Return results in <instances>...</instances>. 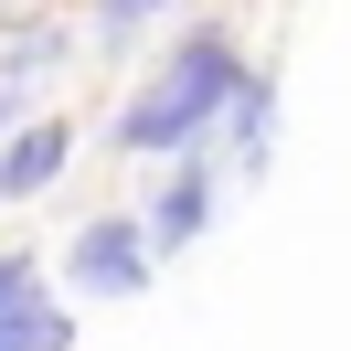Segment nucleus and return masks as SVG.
<instances>
[{"mask_svg":"<svg viewBox=\"0 0 351 351\" xmlns=\"http://www.w3.org/2000/svg\"><path fill=\"white\" fill-rule=\"evenodd\" d=\"M245 43H234V22H202V32H181L171 43V64L149 75V86L117 107V160H181V149H202V138L234 117V96H245Z\"/></svg>","mask_w":351,"mask_h":351,"instance_id":"obj_1","label":"nucleus"},{"mask_svg":"<svg viewBox=\"0 0 351 351\" xmlns=\"http://www.w3.org/2000/svg\"><path fill=\"white\" fill-rule=\"evenodd\" d=\"M149 256H160L149 213H86L75 245H64V287L75 298H149V277H160Z\"/></svg>","mask_w":351,"mask_h":351,"instance_id":"obj_2","label":"nucleus"},{"mask_svg":"<svg viewBox=\"0 0 351 351\" xmlns=\"http://www.w3.org/2000/svg\"><path fill=\"white\" fill-rule=\"evenodd\" d=\"M0 351H75V308L43 287V256L0 245Z\"/></svg>","mask_w":351,"mask_h":351,"instance_id":"obj_3","label":"nucleus"},{"mask_svg":"<svg viewBox=\"0 0 351 351\" xmlns=\"http://www.w3.org/2000/svg\"><path fill=\"white\" fill-rule=\"evenodd\" d=\"M213 202H223V160H213V138L202 149H181V171L149 192V245L160 256H181V245H202V223H213Z\"/></svg>","mask_w":351,"mask_h":351,"instance_id":"obj_4","label":"nucleus"},{"mask_svg":"<svg viewBox=\"0 0 351 351\" xmlns=\"http://www.w3.org/2000/svg\"><path fill=\"white\" fill-rule=\"evenodd\" d=\"M64 160H75V128H64V117H22L11 149H0V202H43L53 181H64Z\"/></svg>","mask_w":351,"mask_h":351,"instance_id":"obj_5","label":"nucleus"},{"mask_svg":"<svg viewBox=\"0 0 351 351\" xmlns=\"http://www.w3.org/2000/svg\"><path fill=\"white\" fill-rule=\"evenodd\" d=\"M266 138H277V86H266V75H245L234 117H223V171H256V160H266Z\"/></svg>","mask_w":351,"mask_h":351,"instance_id":"obj_6","label":"nucleus"},{"mask_svg":"<svg viewBox=\"0 0 351 351\" xmlns=\"http://www.w3.org/2000/svg\"><path fill=\"white\" fill-rule=\"evenodd\" d=\"M53 53H64V43H53V32H32V22H11V32H0V64H11V75L53 64Z\"/></svg>","mask_w":351,"mask_h":351,"instance_id":"obj_7","label":"nucleus"},{"mask_svg":"<svg viewBox=\"0 0 351 351\" xmlns=\"http://www.w3.org/2000/svg\"><path fill=\"white\" fill-rule=\"evenodd\" d=\"M160 11H171V0H96V32H107V43H128V32L160 22Z\"/></svg>","mask_w":351,"mask_h":351,"instance_id":"obj_8","label":"nucleus"},{"mask_svg":"<svg viewBox=\"0 0 351 351\" xmlns=\"http://www.w3.org/2000/svg\"><path fill=\"white\" fill-rule=\"evenodd\" d=\"M11 128H22V86H0V149H11Z\"/></svg>","mask_w":351,"mask_h":351,"instance_id":"obj_9","label":"nucleus"}]
</instances>
